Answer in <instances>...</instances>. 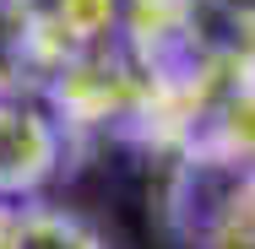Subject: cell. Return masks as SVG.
<instances>
[{
    "label": "cell",
    "mask_w": 255,
    "mask_h": 249,
    "mask_svg": "<svg viewBox=\"0 0 255 249\" xmlns=\"http://www.w3.org/2000/svg\"><path fill=\"white\" fill-rule=\"evenodd\" d=\"M65 54L44 0H0V92H44Z\"/></svg>",
    "instance_id": "cell-3"
},
{
    "label": "cell",
    "mask_w": 255,
    "mask_h": 249,
    "mask_svg": "<svg viewBox=\"0 0 255 249\" xmlns=\"http://www.w3.org/2000/svg\"><path fill=\"white\" fill-rule=\"evenodd\" d=\"M49 5L54 33L65 38V49H93V44H109L125 5L120 0H44Z\"/></svg>",
    "instance_id": "cell-5"
},
{
    "label": "cell",
    "mask_w": 255,
    "mask_h": 249,
    "mask_svg": "<svg viewBox=\"0 0 255 249\" xmlns=\"http://www.w3.org/2000/svg\"><path fill=\"white\" fill-rule=\"evenodd\" d=\"M201 249H255V168H239L223 190L212 222L201 228Z\"/></svg>",
    "instance_id": "cell-4"
},
{
    "label": "cell",
    "mask_w": 255,
    "mask_h": 249,
    "mask_svg": "<svg viewBox=\"0 0 255 249\" xmlns=\"http://www.w3.org/2000/svg\"><path fill=\"white\" fill-rule=\"evenodd\" d=\"M16 249H103L93 222L60 206H22V239Z\"/></svg>",
    "instance_id": "cell-6"
},
{
    "label": "cell",
    "mask_w": 255,
    "mask_h": 249,
    "mask_svg": "<svg viewBox=\"0 0 255 249\" xmlns=\"http://www.w3.org/2000/svg\"><path fill=\"white\" fill-rule=\"evenodd\" d=\"M65 130L38 92H0V200H33L65 163Z\"/></svg>",
    "instance_id": "cell-2"
},
{
    "label": "cell",
    "mask_w": 255,
    "mask_h": 249,
    "mask_svg": "<svg viewBox=\"0 0 255 249\" xmlns=\"http://www.w3.org/2000/svg\"><path fill=\"white\" fill-rule=\"evenodd\" d=\"M141 92H147V82H141L130 49L93 44V49L65 54L38 98L54 108L65 141H76V136H98V130H130Z\"/></svg>",
    "instance_id": "cell-1"
},
{
    "label": "cell",
    "mask_w": 255,
    "mask_h": 249,
    "mask_svg": "<svg viewBox=\"0 0 255 249\" xmlns=\"http://www.w3.org/2000/svg\"><path fill=\"white\" fill-rule=\"evenodd\" d=\"M16 239H22V206L0 200V249H16Z\"/></svg>",
    "instance_id": "cell-7"
}]
</instances>
